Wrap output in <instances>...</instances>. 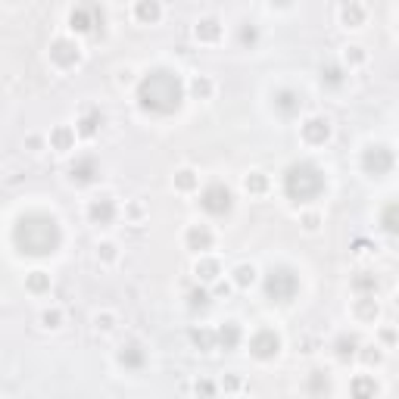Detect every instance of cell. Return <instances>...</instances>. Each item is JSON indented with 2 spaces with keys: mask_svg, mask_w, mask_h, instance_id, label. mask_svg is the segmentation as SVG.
Returning <instances> with one entry per match:
<instances>
[{
  "mask_svg": "<svg viewBox=\"0 0 399 399\" xmlns=\"http://www.w3.org/2000/svg\"><path fill=\"white\" fill-rule=\"evenodd\" d=\"M13 244L22 256L44 259L62 247V228L50 212H25L13 228Z\"/></svg>",
  "mask_w": 399,
  "mask_h": 399,
  "instance_id": "1",
  "label": "cell"
},
{
  "mask_svg": "<svg viewBox=\"0 0 399 399\" xmlns=\"http://www.w3.org/2000/svg\"><path fill=\"white\" fill-rule=\"evenodd\" d=\"M184 82L175 69H150L137 82V106L150 115H172L184 103Z\"/></svg>",
  "mask_w": 399,
  "mask_h": 399,
  "instance_id": "2",
  "label": "cell"
},
{
  "mask_svg": "<svg viewBox=\"0 0 399 399\" xmlns=\"http://www.w3.org/2000/svg\"><path fill=\"white\" fill-rule=\"evenodd\" d=\"M328 181H325V172L318 169L315 163L309 159H299V163H290L284 172V194L293 206H306L312 200L325 194Z\"/></svg>",
  "mask_w": 399,
  "mask_h": 399,
  "instance_id": "3",
  "label": "cell"
},
{
  "mask_svg": "<svg viewBox=\"0 0 399 399\" xmlns=\"http://www.w3.org/2000/svg\"><path fill=\"white\" fill-rule=\"evenodd\" d=\"M299 293V275L293 269H287V265H277V269H271L269 275H265V297L271 299V303H293Z\"/></svg>",
  "mask_w": 399,
  "mask_h": 399,
  "instance_id": "4",
  "label": "cell"
},
{
  "mask_svg": "<svg viewBox=\"0 0 399 399\" xmlns=\"http://www.w3.org/2000/svg\"><path fill=\"white\" fill-rule=\"evenodd\" d=\"M393 166H396V156L387 144H368L362 150V172L368 178H387L393 172Z\"/></svg>",
  "mask_w": 399,
  "mask_h": 399,
  "instance_id": "5",
  "label": "cell"
},
{
  "mask_svg": "<svg viewBox=\"0 0 399 399\" xmlns=\"http://www.w3.org/2000/svg\"><path fill=\"white\" fill-rule=\"evenodd\" d=\"M200 206H203V212L222 218V216H228V212L234 209V194H231L228 184L212 181V184H206L203 194H200Z\"/></svg>",
  "mask_w": 399,
  "mask_h": 399,
  "instance_id": "6",
  "label": "cell"
},
{
  "mask_svg": "<svg viewBox=\"0 0 399 399\" xmlns=\"http://www.w3.org/2000/svg\"><path fill=\"white\" fill-rule=\"evenodd\" d=\"M69 28L75 34H103V10L100 7H75L69 13Z\"/></svg>",
  "mask_w": 399,
  "mask_h": 399,
  "instance_id": "7",
  "label": "cell"
},
{
  "mask_svg": "<svg viewBox=\"0 0 399 399\" xmlns=\"http://www.w3.org/2000/svg\"><path fill=\"white\" fill-rule=\"evenodd\" d=\"M50 62L56 69H62V72L82 66V47H78V41H72V38H56V41H50Z\"/></svg>",
  "mask_w": 399,
  "mask_h": 399,
  "instance_id": "8",
  "label": "cell"
},
{
  "mask_svg": "<svg viewBox=\"0 0 399 399\" xmlns=\"http://www.w3.org/2000/svg\"><path fill=\"white\" fill-rule=\"evenodd\" d=\"M281 352V334L271 331V328H259L250 337V356L259 358V362H271Z\"/></svg>",
  "mask_w": 399,
  "mask_h": 399,
  "instance_id": "9",
  "label": "cell"
},
{
  "mask_svg": "<svg viewBox=\"0 0 399 399\" xmlns=\"http://www.w3.org/2000/svg\"><path fill=\"white\" fill-rule=\"evenodd\" d=\"M299 135H303V141L309 144V147H325L334 135V125L328 115H309V119L299 125Z\"/></svg>",
  "mask_w": 399,
  "mask_h": 399,
  "instance_id": "10",
  "label": "cell"
},
{
  "mask_svg": "<svg viewBox=\"0 0 399 399\" xmlns=\"http://www.w3.org/2000/svg\"><path fill=\"white\" fill-rule=\"evenodd\" d=\"M100 178V163H97L94 156H78L72 166H69V181L75 187H88Z\"/></svg>",
  "mask_w": 399,
  "mask_h": 399,
  "instance_id": "11",
  "label": "cell"
},
{
  "mask_svg": "<svg viewBox=\"0 0 399 399\" xmlns=\"http://www.w3.org/2000/svg\"><path fill=\"white\" fill-rule=\"evenodd\" d=\"M212 244H216V234H212L209 225L196 222L184 231V247H187L190 253H196V256H206V253L212 250Z\"/></svg>",
  "mask_w": 399,
  "mask_h": 399,
  "instance_id": "12",
  "label": "cell"
},
{
  "mask_svg": "<svg viewBox=\"0 0 399 399\" xmlns=\"http://www.w3.org/2000/svg\"><path fill=\"white\" fill-rule=\"evenodd\" d=\"M115 216H119V206H115L113 196H94V200L88 203V218H91V225H97V228L113 225Z\"/></svg>",
  "mask_w": 399,
  "mask_h": 399,
  "instance_id": "13",
  "label": "cell"
},
{
  "mask_svg": "<svg viewBox=\"0 0 399 399\" xmlns=\"http://www.w3.org/2000/svg\"><path fill=\"white\" fill-rule=\"evenodd\" d=\"M119 365L125 368V372H141L144 365H147V350H144L141 340H128V343L119 346Z\"/></svg>",
  "mask_w": 399,
  "mask_h": 399,
  "instance_id": "14",
  "label": "cell"
},
{
  "mask_svg": "<svg viewBox=\"0 0 399 399\" xmlns=\"http://www.w3.org/2000/svg\"><path fill=\"white\" fill-rule=\"evenodd\" d=\"M275 109L284 119H293V115H299V109H303V94L293 88H277L275 91Z\"/></svg>",
  "mask_w": 399,
  "mask_h": 399,
  "instance_id": "15",
  "label": "cell"
},
{
  "mask_svg": "<svg viewBox=\"0 0 399 399\" xmlns=\"http://www.w3.org/2000/svg\"><path fill=\"white\" fill-rule=\"evenodd\" d=\"M225 34V25L222 19H216V16H203V19L194 25V38L200 44H218Z\"/></svg>",
  "mask_w": 399,
  "mask_h": 399,
  "instance_id": "16",
  "label": "cell"
},
{
  "mask_svg": "<svg viewBox=\"0 0 399 399\" xmlns=\"http://www.w3.org/2000/svg\"><path fill=\"white\" fill-rule=\"evenodd\" d=\"M103 128V113L97 106H84L82 113H78V122H75V131L82 137H94L97 131Z\"/></svg>",
  "mask_w": 399,
  "mask_h": 399,
  "instance_id": "17",
  "label": "cell"
},
{
  "mask_svg": "<svg viewBox=\"0 0 399 399\" xmlns=\"http://www.w3.org/2000/svg\"><path fill=\"white\" fill-rule=\"evenodd\" d=\"M194 275L196 281H203V284H218V277H222V262L212 256H200L194 262Z\"/></svg>",
  "mask_w": 399,
  "mask_h": 399,
  "instance_id": "18",
  "label": "cell"
},
{
  "mask_svg": "<svg viewBox=\"0 0 399 399\" xmlns=\"http://www.w3.org/2000/svg\"><path fill=\"white\" fill-rule=\"evenodd\" d=\"M380 387L372 374H356L350 380V399H378Z\"/></svg>",
  "mask_w": 399,
  "mask_h": 399,
  "instance_id": "19",
  "label": "cell"
},
{
  "mask_svg": "<svg viewBox=\"0 0 399 399\" xmlns=\"http://www.w3.org/2000/svg\"><path fill=\"white\" fill-rule=\"evenodd\" d=\"M368 19V10L365 3H358V0H350V3H343L340 7V25L346 28H362Z\"/></svg>",
  "mask_w": 399,
  "mask_h": 399,
  "instance_id": "20",
  "label": "cell"
},
{
  "mask_svg": "<svg viewBox=\"0 0 399 399\" xmlns=\"http://www.w3.org/2000/svg\"><path fill=\"white\" fill-rule=\"evenodd\" d=\"M75 135L78 131L72 128V125H56L54 131H50V150H56V153H69V150L75 147Z\"/></svg>",
  "mask_w": 399,
  "mask_h": 399,
  "instance_id": "21",
  "label": "cell"
},
{
  "mask_svg": "<svg viewBox=\"0 0 399 399\" xmlns=\"http://www.w3.org/2000/svg\"><path fill=\"white\" fill-rule=\"evenodd\" d=\"M358 350H362V343H358L356 334H340V337L334 340V356H337V362H350V358H356Z\"/></svg>",
  "mask_w": 399,
  "mask_h": 399,
  "instance_id": "22",
  "label": "cell"
},
{
  "mask_svg": "<svg viewBox=\"0 0 399 399\" xmlns=\"http://www.w3.org/2000/svg\"><path fill=\"white\" fill-rule=\"evenodd\" d=\"M352 315H356L358 321H368V325H372V321L380 318V303L374 297H358L356 303H352Z\"/></svg>",
  "mask_w": 399,
  "mask_h": 399,
  "instance_id": "23",
  "label": "cell"
},
{
  "mask_svg": "<svg viewBox=\"0 0 399 399\" xmlns=\"http://www.w3.org/2000/svg\"><path fill=\"white\" fill-rule=\"evenodd\" d=\"M135 19L141 25H156V22L163 19V7L156 0H141V3H135Z\"/></svg>",
  "mask_w": 399,
  "mask_h": 399,
  "instance_id": "24",
  "label": "cell"
},
{
  "mask_svg": "<svg viewBox=\"0 0 399 399\" xmlns=\"http://www.w3.org/2000/svg\"><path fill=\"white\" fill-rule=\"evenodd\" d=\"M306 390H309L312 396H328V393H331V374L321 372V368H312L309 378H306Z\"/></svg>",
  "mask_w": 399,
  "mask_h": 399,
  "instance_id": "25",
  "label": "cell"
},
{
  "mask_svg": "<svg viewBox=\"0 0 399 399\" xmlns=\"http://www.w3.org/2000/svg\"><path fill=\"white\" fill-rule=\"evenodd\" d=\"M378 222H380V228H384L390 237H399V200H390V203L380 209Z\"/></svg>",
  "mask_w": 399,
  "mask_h": 399,
  "instance_id": "26",
  "label": "cell"
},
{
  "mask_svg": "<svg viewBox=\"0 0 399 399\" xmlns=\"http://www.w3.org/2000/svg\"><path fill=\"white\" fill-rule=\"evenodd\" d=\"M187 91H190L194 100H212V94H216V82H212L209 75H194L190 84H187Z\"/></svg>",
  "mask_w": 399,
  "mask_h": 399,
  "instance_id": "27",
  "label": "cell"
},
{
  "mask_svg": "<svg viewBox=\"0 0 399 399\" xmlns=\"http://www.w3.org/2000/svg\"><path fill=\"white\" fill-rule=\"evenodd\" d=\"M216 334H218V350H237V346H240V337H244L237 321H225Z\"/></svg>",
  "mask_w": 399,
  "mask_h": 399,
  "instance_id": "28",
  "label": "cell"
},
{
  "mask_svg": "<svg viewBox=\"0 0 399 399\" xmlns=\"http://www.w3.org/2000/svg\"><path fill=\"white\" fill-rule=\"evenodd\" d=\"M50 284H54V277L47 275V271L41 269H34L25 275V290L34 293V297H41V293H50Z\"/></svg>",
  "mask_w": 399,
  "mask_h": 399,
  "instance_id": "29",
  "label": "cell"
},
{
  "mask_svg": "<svg viewBox=\"0 0 399 399\" xmlns=\"http://www.w3.org/2000/svg\"><path fill=\"white\" fill-rule=\"evenodd\" d=\"M190 343L200 352H212L218 346V334L212 331V328H194V331H190Z\"/></svg>",
  "mask_w": 399,
  "mask_h": 399,
  "instance_id": "30",
  "label": "cell"
},
{
  "mask_svg": "<svg viewBox=\"0 0 399 399\" xmlns=\"http://www.w3.org/2000/svg\"><path fill=\"white\" fill-rule=\"evenodd\" d=\"M269 187H271V181L265 172H250V175H244V190L250 196H265Z\"/></svg>",
  "mask_w": 399,
  "mask_h": 399,
  "instance_id": "31",
  "label": "cell"
},
{
  "mask_svg": "<svg viewBox=\"0 0 399 399\" xmlns=\"http://www.w3.org/2000/svg\"><path fill=\"white\" fill-rule=\"evenodd\" d=\"M352 290H356L358 297H374V293H378V277H374L372 271H356Z\"/></svg>",
  "mask_w": 399,
  "mask_h": 399,
  "instance_id": "32",
  "label": "cell"
},
{
  "mask_svg": "<svg viewBox=\"0 0 399 399\" xmlns=\"http://www.w3.org/2000/svg\"><path fill=\"white\" fill-rule=\"evenodd\" d=\"M172 184H175L178 194H190V190L200 187V175H196L194 169H178L175 178H172Z\"/></svg>",
  "mask_w": 399,
  "mask_h": 399,
  "instance_id": "33",
  "label": "cell"
},
{
  "mask_svg": "<svg viewBox=\"0 0 399 399\" xmlns=\"http://www.w3.org/2000/svg\"><path fill=\"white\" fill-rule=\"evenodd\" d=\"M231 281H234V287H244V290H247V287L256 284V269L247 265V262H240L234 271H231Z\"/></svg>",
  "mask_w": 399,
  "mask_h": 399,
  "instance_id": "34",
  "label": "cell"
},
{
  "mask_svg": "<svg viewBox=\"0 0 399 399\" xmlns=\"http://www.w3.org/2000/svg\"><path fill=\"white\" fill-rule=\"evenodd\" d=\"M38 321H41L44 331H60V328H62V309H60V306H50V309L41 312Z\"/></svg>",
  "mask_w": 399,
  "mask_h": 399,
  "instance_id": "35",
  "label": "cell"
},
{
  "mask_svg": "<svg viewBox=\"0 0 399 399\" xmlns=\"http://www.w3.org/2000/svg\"><path fill=\"white\" fill-rule=\"evenodd\" d=\"M343 62H346V66H350V69L365 66V62H368L365 47H358V44H350V47H343Z\"/></svg>",
  "mask_w": 399,
  "mask_h": 399,
  "instance_id": "36",
  "label": "cell"
},
{
  "mask_svg": "<svg viewBox=\"0 0 399 399\" xmlns=\"http://www.w3.org/2000/svg\"><path fill=\"white\" fill-rule=\"evenodd\" d=\"M94 331L97 334H113L115 331V315H113V312H97V315H94Z\"/></svg>",
  "mask_w": 399,
  "mask_h": 399,
  "instance_id": "37",
  "label": "cell"
},
{
  "mask_svg": "<svg viewBox=\"0 0 399 399\" xmlns=\"http://www.w3.org/2000/svg\"><path fill=\"white\" fill-rule=\"evenodd\" d=\"M115 259H119V247L115 244H97V262H103V265H113Z\"/></svg>",
  "mask_w": 399,
  "mask_h": 399,
  "instance_id": "38",
  "label": "cell"
},
{
  "mask_svg": "<svg viewBox=\"0 0 399 399\" xmlns=\"http://www.w3.org/2000/svg\"><path fill=\"white\" fill-rule=\"evenodd\" d=\"M321 82H325L328 88H340V84H343V69H340V66H325V69H321Z\"/></svg>",
  "mask_w": 399,
  "mask_h": 399,
  "instance_id": "39",
  "label": "cell"
},
{
  "mask_svg": "<svg viewBox=\"0 0 399 399\" xmlns=\"http://www.w3.org/2000/svg\"><path fill=\"white\" fill-rule=\"evenodd\" d=\"M209 303H212V297L203 290V287H196V290L187 293V306H190V309H209Z\"/></svg>",
  "mask_w": 399,
  "mask_h": 399,
  "instance_id": "40",
  "label": "cell"
},
{
  "mask_svg": "<svg viewBox=\"0 0 399 399\" xmlns=\"http://www.w3.org/2000/svg\"><path fill=\"white\" fill-rule=\"evenodd\" d=\"M358 358H362L365 365H380V362H384V350H380V346H362V350H358Z\"/></svg>",
  "mask_w": 399,
  "mask_h": 399,
  "instance_id": "41",
  "label": "cell"
},
{
  "mask_svg": "<svg viewBox=\"0 0 399 399\" xmlns=\"http://www.w3.org/2000/svg\"><path fill=\"white\" fill-rule=\"evenodd\" d=\"M240 44H244V47H256L259 44V28L256 25H250V22H247V25H240Z\"/></svg>",
  "mask_w": 399,
  "mask_h": 399,
  "instance_id": "42",
  "label": "cell"
},
{
  "mask_svg": "<svg viewBox=\"0 0 399 399\" xmlns=\"http://www.w3.org/2000/svg\"><path fill=\"white\" fill-rule=\"evenodd\" d=\"M194 393H196L200 399H212V396H216V384H212L209 378H200V380L194 384Z\"/></svg>",
  "mask_w": 399,
  "mask_h": 399,
  "instance_id": "43",
  "label": "cell"
},
{
  "mask_svg": "<svg viewBox=\"0 0 399 399\" xmlns=\"http://www.w3.org/2000/svg\"><path fill=\"white\" fill-rule=\"evenodd\" d=\"M299 225H303V228L309 231V234H315V231L321 228V216H318V212H306V216L299 218Z\"/></svg>",
  "mask_w": 399,
  "mask_h": 399,
  "instance_id": "44",
  "label": "cell"
},
{
  "mask_svg": "<svg viewBox=\"0 0 399 399\" xmlns=\"http://www.w3.org/2000/svg\"><path fill=\"white\" fill-rule=\"evenodd\" d=\"M240 384H244V380H240V374H234V372L222 378V390L225 393H237V390H240Z\"/></svg>",
  "mask_w": 399,
  "mask_h": 399,
  "instance_id": "45",
  "label": "cell"
},
{
  "mask_svg": "<svg viewBox=\"0 0 399 399\" xmlns=\"http://www.w3.org/2000/svg\"><path fill=\"white\" fill-rule=\"evenodd\" d=\"M352 247H356V250H352V253H356V256H372V253L378 250V247H374V244H368V240H362V237H358V240H356V244H352Z\"/></svg>",
  "mask_w": 399,
  "mask_h": 399,
  "instance_id": "46",
  "label": "cell"
},
{
  "mask_svg": "<svg viewBox=\"0 0 399 399\" xmlns=\"http://www.w3.org/2000/svg\"><path fill=\"white\" fill-rule=\"evenodd\" d=\"M115 82H119V84H131V82H135V72H131V69H119V78H115Z\"/></svg>",
  "mask_w": 399,
  "mask_h": 399,
  "instance_id": "47",
  "label": "cell"
},
{
  "mask_svg": "<svg viewBox=\"0 0 399 399\" xmlns=\"http://www.w3.org/2000/svg\"><path fill=\"white\" fill-rule=\"evenodd\" d=\"M380 340H384L387 346L396 343V331H393V328H384V331H380Z\"/></svg>",
  "mask_w": 399,
  "mask_h": 399,
  "instance_id": "48",
  "label": "cell"
},
{
  "mask_svg": "<svg viewBox=\"0 0 399 399\" xmlns=\"http://www.w3.org/2000/svg\"><path fill=\"white\" fill-rule=\"evenodd\" d=\"M128 216L135 218V222H137V218H144V206H141V203H131V206H128Z\"/></svg>",
  "mask_w": 399,
  "mask_h": 399,
  "instance_id": "49",
  "label": "cell"
},
{
  "mask_svg": "<svg viewBox=\"0 0 399 399\" xmlns=\"http://www.w3.org/2000/svg\"><path fill=\"white\" fill-rule=\"evenodd\" d=\"M228 290H231V287L225 284V281H218V284H216V290H212V293H216V297H228Z\"/></svg>",
  "mask_w": 399,
  "mask_h": 399,
  "instance_id": "50",
  "label": "cell"
},
{
  "mask_svg": "<svg viewBox=\"0 0 399 399\" xmlns=\"http://www.w3.org/2000/svg\"><path fill=\"white\" fill-rule=\"evenodd\" d=\"M28 147H32L34 153H38V147H41V137H34V135H32V137H28Z\"/></svg>",
  "mask_w": 399,
  "mask_h": 399,
  "instance_id": "51",
  "label": "cell"
}]
</instances>
